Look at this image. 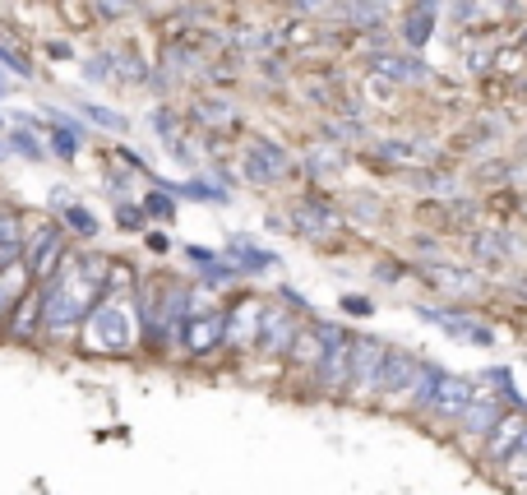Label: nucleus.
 I'll use <instances>...</instances> for the list:
<instances>
[{
	"instance_id": "nucleus-1",
	"label": "nucleus",
	"mask_w": 527,
	"mask_h": 495,
	"mask_svg": "<svg viewBox=\"0 0 527 495\" xmlns=\"http://www.w3.org/2000/svg\"><path fill=\"white\" fill-rule=\"evenodd\" d=\"M106 292V260L98 255H65L61 273L42 287V334L47 338H70L74 329H83L89 311Z\"/></svg>"
},
{
	"instance_id": "nucleus-2",
	"label": "nucleus",
	"mask_w": 527,
	"mask_h": 495,
	"mask_svg": "<svg viewBox=\"0 0 527 495\" xmlns=\"http://www.w3.org/2000/svg\"><path fill=\"white\" fill-rule=\"evenodd\" d=\"M190 315V287H181L176 278H149L144 296H139V320L144 334L157 343H181V324Z\"/></svg>"
},
{
	"instance_id": "nucleus-3",
	"label": "nucleus",
	"mask_w": 527,
	"mask_h": 495,
	"mask_svg": "<svg viewBox=\"0 0 527 495\" xmlns=\"http://www.w3.org/2000/svg\"><path fill=\"white\" fill-rule=\"evenodd\" d=\"M83 343L93 352H111V356H121L139 343V320L125 306V296H102L89 311V320H83Z\"/></svg>"
},
{
	"instance_id": "nucleus-4",
	"label": "nucleus",
	"mask_w": 527,
	"mask_h": 495,
	"mask_svg": "<svg viewBox=\"0 0 527 495\" xmlns=\"http://www.w3.org/2000/svg\"><path fill=\"white\" fill-rule=\"evenodd\" d=\"M23 260H28L33 283L47 287L65 264V232H55L51 223H33V232H23Z\"/></svg>"
},
{
	"instance_id": "nucleus-5",
	"label": "nucleus",
	"mask_w": 527,
	"mask_h": 495,
	"mask_svg": "<svg viewBox=\"0 0 527 495\" xmlns=\"http://www.w3.org/2000/svg\"><path fill=\"white\" fill-rule=\"evenodd\" d=\"M319 334H324V352H319L315 375L324 389H347L352 384V338L338 324H319Z\"/></svg>"
},
{
	"instance_id": "nucleus-6",
	"label": "nucleus",
	"mask_w": 527,
	"mask_h": 495,
	"mask_svg": "<svg viewBox=\"0 0 527 495\" xmlns=\"http://www.w3.org/2000/svg\"><path fill=\"white\" fill-rule=\"evenodd\" d=\"M227 343V311H200V315H185L181 324V347L190 356H208L213 347Z\"/></svg>"
},
{
	"instance_id": "nucleus-7",
	"label": "nucleus",
	"mask_w": 527,
	"mask_h": 495,
	"mask_svg": "<svg viewBox=\"0 0 527 495\" xmlns=\"http://www.w3.org/2000/svg\"><path fill=\"white\" fill-rule=\"evenodd\" d=\"M384 338H352V394H370L379 389V371H384Z\"/></svg>"
},
{
	"instance_id": "nucleus-8",
	"label": "nucleus",
	"mask_w": 527,
	"mask_h": 495,
	"mask_svg": "<svg viewBox=\"0 0 527 495\" xmlns=\"http://www.w3.org/2000/svg\"><path fill=\"white\" fill-rule=\"evenodd\" d=\"M264 301H255V296H245V301H236V306L227 311V347H255L259 343V334H264Z\"/></svg>"
},
{
	"instance_id": "nucleus-9",
	"label": "nucleus",
	"mask_w": 527,
	"mask_h": 495,
	"mask_svg": "<svg viewBox=\"0 0 527 495\" xmlns=\"http://www.w3.org/2000/svg\"><path fill=\"white\" fill-rule=\"evenodd\" d=\"M467 403H472V380H463V375H439V384H435V394H430V412L435 417H444V422H458L463 412H467Z\"/></svg>"
},
{
	"instance_id": "nucleus-10",
	"label": "nucleus",
	"mask_w": 527,
	"mask_h": 495,
	"mask_svg": "<svg viewBox=\"0 0 527 495\" xmlns=\"http://www.w3.org/2000/svg\"><path fill=\"white\" fill-rule=\"evenodd\" d=\"M416 375H421V362H416L412 352H394V347H388V356H384V371H379V394H388V398L412 394Z\"/></svg>"
},
{
	"instance_id": "nucleus-11",
	"label": "nucleus",
	"mask_w": 527,
	"mask_h": 495,
	"mask_svg": "<svg viewBox=\"0 0 527 495\" xmlns=\"http://www.w3.org/2000/svg\"><path fill=\"white\" fill-rule=\"evenodd\" d=\"M523 431H527V417H523V412H505V417L495 422V431L486 435V458H490V463L514 458L518 445H523Z\"/></svg>"
},
{
	"instance_id": "nucleus-12",
	"label": "nucleus",
	"mask_w": 527,
	"mask_h": 495,
	"mask_svg": "<svg viewBox=\"0 0 527 495\" xmlns=\"http://www.w3.org/2000/svg\"><path fill=\"white\" fill-rule=\"evenodd\" d=\"M283 172H287L283 149L268 144V140H255V144H250V158H245V176H250V181H277Z\"/></svg>"
},
{
	"instance_id": "nucleus-13",
	"label": "nucleus",
	"mask_w": 527,
	"mask_h": 495,
	"mask_svg": "<svg viewBox=\"0 0 527 495\" xmlns=\"http://www.w3.org/2000/svg\"><path fill=\"white\" fill-rule=\"evenodd\" d=\"M19 260H23V218L19 209L0 204V273L14 269Z\"/></svg>"
},
{
	"instance_id": "nucleus-14",
	"label": "nucleus",
	"mask_w": 527,
	"mask_h": 495,
	"mask_svg": "<svg viewBox=\"0 0 527 495\" xmlns=\"http://www.w3.org/2000/svg\"><path fill=\"white\" fill-rule=\"evenodd\" d=\"M292 343H296V324H292V315H287L283 306H268V311H264L259 347H264V352H292Z\"/></svg>"
},
{
	"instance_id": "nucleus-15",
	"label": "nucleus",
	"mask_w": 527,
	"mask_h": 495,
	"mask_svg": "<svg viewBox=\"0 0 527 495\" xmlns=\"http://www.w3.org/2000/svg\"><path fill=\"white\" fill-rule=\"evenodd\" d=\"M499 417H505V412H499L495 394H477V389H472V403H467V412H463L458 422H463L467 435H490Z\"/></svg>"
},
{
	"instance_id": "nucleus-16",
	"label": "nucleus",
	"mask_w": 527,
	"mask_h": 495,
	"mask_svg": "<svg viewBox=\"0 0 527 495\" xmlns=\"http://www.w3.org/2000/svg\"><path fill=\"white\" fill-rule=\"evenodd\" d=\"M42 306H47V296L42 292H28L23 301H19V311H14V324H10V334L19 338V343H28L42 329Z\"/></svg>"
},
{
	"instance_id": "nucleus-17",
	"label": "nucleus",
	"mask_w": 527,
	"mask_h": 495,
	"mask_svg": "<svg viewBox=\"0 0 527 495\" xmlns=\"http://www.w3.org/2000/svg\"><path fill=\"white\" fill-rule=\"evenodd\" d=\"M426 315H430V311H426ZM430 320H435V324H444L454 338H467L472 347H490V343H495L490 329H486V324H477V320H467V315H430Z\"/></svg>"
},
{
	"instance_id": "nucleus-18",
	"label": "nucleus",
	"mask_w": 527,
	"mask_h": 495,
	"mask_svg": "<svg viewBox=\"0 0 527 495\" xmlns=\"http://www.w3.org/2000/svg\"><path fill=\"white\" fill-rule=\"evenodd\" d=\"M319 352H324V334H319V324H315V329H305V334H296L292 356H296L301 366H319Z\"/></svg>"
},
{
	"instance_id": "nucleus-19",
	"label": "nucleus",
	"mask_w": 527,
	"mask_h": 495,
	"mask_svg": "<svg viewBox=\"0 0 527 495\" xmlns=\"http://www.w3.org/2000/svg\"><path fill=\"white\" fill-rule=\"evenodd\" d=\"M19 125H14V134H10V144H14V153H23V158H47V144L38 140V134L33 130H28V116H14Z\"/></svg>"
},
{
	"instance_id": "nucleus-20",
	"label": "nucleus",
	"mask_w": 527,
	"mask_h": 495,
	"mask_svg": "<svg viewBox=\"0 0 527 495\" xmlns=\"http://www.w3.org/2000/svg\"><path fill=\"white\" fill-rule=\"evenodd\" d=\"M296 223L310 232V236H324V232L338 227V218H333L328 209H296Z\"/></svg>"
},
{
	"instance_id": "nucleus-21",
	"label": "nucleus",
	"mask_w": 527,
	"mask_h": 495,
	"mask_svg": "<svg viewBox=\"0 0 527 495\" xmlns=\"http://www.w3.org/2000/svg\"><path fill=\"white\" fill-rule=\"evenodd\" d=\"M65 227H74L79 236H93V232H98V218L83 209V204H70V209H65Z\"/></svg>"
},
{
	"instance_id": "nucleus-22",
	"label": "nucleus",
	"mask_w": 527,
	"mask_h": 495,
	"mask_svg": "<svg viewBox=\"0 0 527 495\" xmlns=\"http://www.w3.org/2000/svg\"><path fill=\"white\" fill-rule=\"evenodd\" d=\"M51 149L61 153V158H70L74 149H79V130L70 125V121H61V130H55V140H51Z\"/></svg>"
},
{
	"instance_id": "nucleus-23",
	"label": "nucleus",
	"mask_w": 527,
	"mask_h": 495,
	"mask_svg": "<svg viewBox=\"0 0 527 495\" xmlns=\"http://www.w3.org/2000/svg\"><path fill=\"white\" fill-rule=\"evenodd\" d=\"M375 70L394 74V79H412V74H416V65H412V61H398V56H379V61H375Z\"/></svg>"
},
{
	"instance_id": "nucleus-24",
	"label": "nucleus",
	"mask_w": 527,
	"mask_h": 495,
	"mask_svg": "<svg viewBox=\"0 0 527 495\" xmlns=\"http://www.w3.org/2000/svg\"><path fill=\"white\" fill-rule=\"evenodd\" d=\"M83 116H93V121L106 125V130H125V121H121L116 112H106V107H93V102H83Z\"/></svg>"
},
{
	"instance_id": "nucleus-25",
	"label": "nucleus",
	"mask_w": 527,
	"mask_h": 495,
	"mask_svg": "<svg viewBox=\"0 0 527 495\" xmlns=\"http://www.w3.org/2000/svg\"><path fill=\"white\" fill-rule=\"evenodd\" d=\"M14 278H19V264L0 273V320H5V311H10V292H14Z\"/></svg>"
},
{
	"instance_id": "nucleus-26",
	"label": "nucleus",
	"mask_w": 527,
	"mask_h": 495,
	"mask_svg": "<svg viewBox=\"0 0 527 495\" xmlns=\"http://www.w3.org/2000/svg\"><path fill=\"white\" fill-rule=\"evenodd\" d=\"M0 61H5V65H10V70H19V74H23V70H28V65H23V61H19V56H14V51H10V47H0Z\"/></svg>"
},
{
	"instance_id": "nucleus-27",
	"label": "nucleus",
	"mask_w": 527,
	"mask_h": 495,
	"mask_svg": "<svg viewBox=\"0 0 527 495\" xmlns=\"http://www.w3.org/2000/svg\"><path fill=\"white\" fill-rule=\"evenodd\" d=\"M347 311H352V315H366V311H370V301H361V296H347Z\"/></svg>"
},
{
	"instance_id": "nucleus-28",
	"label": "nucleus",
	"mask_w": 527,
	"mask_h": 495,
	"mask_svg": "<svg viewBox=\"0 0 527 495\" xmlns=\"http://www.w3.org/2000/svg\"><path fill=\"white\" fill-rule=\"evenodd\" d=\"M523 296H527V283H523Z\"/></svg>"
},
{
	"instance_id": "nucleus-29",
	"label": "nucleus",
	"mask_w": 527,
	"mask_h": 495,
	"mask_svg": "<svg viewBox=\"0 0 527 495\" xmlns=\"http://www.w3.org/2000/svg\"><path fill=\"white\" fill-rule=\"evenodd\" d=\"M0 93H5V84H0Z\"/></svg>"
}]
</instances>
